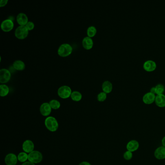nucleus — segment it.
I'll list each match as a JSON object with an SVG mask.
<instances>
[{
  "label": "nucleus",
  "mask_w": 165,
  "mask_h": 165,
  "mask_svg": "<svg viewBox=\"0 0 165 165\" xmlns=\"http://www.w3.org/2000/svg\"><path fill=\"white\" fill-rule=\"evenodd\" d=\"M13 66L17 70L22 71L25 69V64L23 61L18 60L14 61Z\"/></svg>",
  "instance_id": "obj_19"
},
{
  "label": "nucleus",
  "mask_w": 165,
  "mask_h": 165,
  "mask_svg": "<svg viewBox=\"0 0 165 165\" xmlns=\"http://www.w3.org/2000/svg\"><path fill=\"white\" fill-rule=\"evenodd\" d=\"M150 92L156 95V88H155V86L152 87L151 88Z\"/></svg>",
  "instance_id": "obj_30"
},
{
  "label": "nucleus",
  "mask_w": 165,
  "mask_h": 165,
  "mask_svg": "<svg viewBox=\"0 0 165 165\" xmlns=\"http://www.w3.org/2000/svg\"><path fill=\"white\" fill-rule=\"evenodd\" d=\"M14 22L11 19H6L2 21L1 25L2 30L5 32H9L14 28Z\"/></svg>",
  "instance_id": "obj_7"
},
{
  "label": "nucleus",
  "mask_w": 165,
  "mask_h": 165,
  "mask_svg": "<svg viewBox=\"0 0 165 165\" xmlns=\"http://www.w3.org/2000/svg\"><path fill=\"white\" fill-rule=\"evenodd\" d=\"M107 95L106 92H102L98 93V95L97 96V99L98 100V101L103 102L107 99Z\"/></svg>",
  "instance_id": "obj_26"
},
{
  "label": "nucleus",
  "mask_w": 165,
  "mask_h": 165,
  "mask_svg": "<svg viewBox=\"0 0 165 165\" xmlns=\"http://www.w3.org/2000/svg\"><path fill=\"white\" fill-rule=\"evenodd\" d=\"M156 95L150 92L145 93L142 97V100L145 104L150 105L155 101Z\"/></svg>",
  "instance_id": "obj_12"
},
{
  "label": "nucleus",
  "mask_w": 165,
  "mask_h": 165,
  "mask_svg": "<svg viewBox=\"0 0 165 165\" xmlns=\"http://www.w3.org/2000/svg\"><path fill=\"white\" fill-rule=\"evenodd\" d=\"M162 146L165 147V136L163 137L162 139Z\"/></svg>",
  "instance_id": "obj_33"
},
{
  "label": "nucleus",
  "mask_w": 165,
  "mask_h": 165,
  "mask_svg": "<svg viewBox=\"0 0 165 165\" xmlns=\"http://www.w3.org/2000/svg\"><path fill=\"white\" fill-rule=\"evenodd\" d=\"M43 159V155L38 151H33L28 154V161L33 164L40 163Z\"/></svg>",
  "instance_id": "obj_3"
},
{
  "label": "nucleus",
  "mask_w": 165,
  "mask_h": 165,
  "mask_svg": "<svg viewBox=\"0 0 165 165\" xmlns=\"http://www.w3.org/2000/svg\"><path fill=\"white\" fill-rule=\"evenodd\" d=\"M155 102L158 107H165V95L164 94L156 95Z\"/></svg>",
  "instance_id": "obj_16"
},
{
  "label": "nucleus",
  "mask_w": 165,
  "mask_h": 165,
  "mask_svg": "<svg viewBox=\"0 0 165 165\" xmlns=\"http://www.w3.org/2000/svg\"><path fill=\"white\" fill-rule=\"evenodd\" d=\"M25 26L26 27L29 31H31L34 28V24L33 22H28L26 25H25Z\"/></svg>",
  "instance_id": "obj_28"
},
{
  "label": "nucleus",
  "mask_w": 165,
  "mask_h": 165,
  "mask_svg": "<svg viewBox=\"0 0 165 165\" xmlns=\"http://www.w3.org/2000/svg\"><path fill=\"white\" fill-rule=\"evenodd\" d=\"M18 161L22 163L26 162L27 160L28 161V154L24 151L21 152L18 155Z\"/></svg>",
  "instance_id": "obj_22"
},
{
  "label": "nucleus",
  "mask_w": 165,
  "mask_h": 165,
  "mask_svg": "<svg viewBox=\"0 0 165 165\" xmlns=\"http://www.w3.org/2000/svg\"><path fill=\"white\" fill-rule=\"evenodd\" d=\"M156 88V95L164 94L165 92V86L162 84H158L155 86Z\"/></svg>",
  "instance_id": "obj_25"
},
{
  "label": "nucleus",
  "mask_w": 165,
  "mask_h": 165,
  "mask_svg": "<svg viewBox=\"0 0 165 165\" xmlns=\"http://www.w3.org/2000/svg\"><path fill=\"white\" fill-rule=\"evenodd\" d=\"M49 104L52 109H58L61 107L60 103L56 99H53V100H50Z\"/></svg>",
  "instance_id": "obj_24"
},
{
  "label": "nucleus",
  "mask_w": 165,
  "mask_h": 165,
  "mask_svg": "<svg viewBox=\"0 0 165 165\" xmlns=\"http://www.w3.org/2000/svg\"><path fill=\"white\" fill-rule=\"evenodd\" d=\"M82 46L86 49H91L93 47V42L92 38L89 37H85L82 40Z\"/></svg>",
  "instance_id": "obj_17"
},
{
  "label": "nucleus",
  "mask_w": 165,
  "mask_h": 165,
  "mask_svg": "<svg viewBox=\"0 0 165 165\" xmlns=\"http://www.w3.org/2000/svg\"><path fill=\"white\" fill-rule=\"evenodd\" d=\"M139 146V144L137 140H131L128 142L127 145V150L131 152H134L138 150Z\"/></svg>",
  "instance_id": "obj_15"
},
{
  "label": "nucleus",
  "mask_w": 165,
  "mask_h": 165,
  "mask_svg": "<svg viewBox=\"0 0 165 165\" xmlns=\"http://www.w3.org/2000/svg\"><path fill=\"white\" fill-rule=\"evenodd\" d=\"M155 157L158 160L165 159V147L162 146L158 147L154 153Z\"/></svg>",
  "instance_id": "obj_14"
},
{
  "label": "nucleus",
  "mask_w": 165,
  "mask_h": 165,
  "mask_svg": "<svg viewBox=\"0 0 165 165\" xmlns=\"http://www.w3.org/2000/svg\"><path fill=\"white\" fill-rule=\"evenodd\" d=\"M22 165H35V164H33V163H32L31 162L28 161L26 162H24L23 164H22Z\"/></svg>",
  "instance_id": "obj_31"
},
{
  "label": "nucleus",
  "mask_w": 165,
  "mask_h": 165,
  "mask_svg": "<svg viewBox=\"0 0 165 165\" xmlns=\"http://www.w3.org/2000/svg\"><path fill=\"white\" fill-rule=\"evenodd\" d=\"M143 67L144 69L147 72H152L156 69L157 65L154 61L148 60L144 63Z\"/></svg>",
  "instance_id": "obj_10"
},
{
  "label": "nucleus",
  "mask_w": 165,
  "mask_h": 165,
  "mask_svg": "<svg viewBox=\"0 0 165 165\" xmlns=\"http://www.w3.org/2000/svg\"><path fill=\"white\" fill-rule=\"evenodd\" d=\"M17 22L19 26H25L28 22V18L25 13H20L17 16Z\"/></svg>",
  "instance_id": "obj_13"
},
{
  "label": "nucleus",
  "mask_w": 165,
  "mask_h": 165,
  "mask_svg": "<svg viewBox=\"0 0 165 165\" xmlns=\"http://www.w3.org/2000/svg\"><path fill=\"white\" fill-rule=\"evenodd\" d=\"M72 92V90L70 87L64 85L60 87L58 89V95L61 98L66 99L71 96Z\"/></svg>",
  "instance_id": "obj_5"
},
{
  "label": "nucleus",
  "mask_w": 165,
  "mask_h": 165,
  "mask_svg": "<svg viewBox=\"0 0 165 165\" xmlns=\"http://www.w3.org/2000/svg\"><path fill=\"white\" fill-rule=\"evenodd\" d=\"M73 51V48L70 45L64 43L61 45L58 48V54L61 57H66L71 54Z\"/></svg>",
  "instance_id": "obj_2"
},
{
  "label": "nucleus",
  "mask_w": 165,
  "mask_h": 165,
  "mask_svg": "<svg viewBox=\"0 0 165 165\" xmlns=\"http://www.w3.org/2000/svg\"><path fill=\"white\" fill-rule=\"evenodd\" d=\"M10 72L7 69H2L0 70V82L1 83H7L10 80Z\"/></svg>",
  "instance_id": "obj_6"
},
{
  "label": "nucleus",
  "mask_w": 165,
  "mask_h": 165,
  "mask_svg": "<svg viewBox=\"0 0 165 165\" xmlns=\"http://www.w3.org/2000/svg\"><path fill=\"white\" fill-rule=\"evenodd\" d=\"M29 30L25 26H19L15 31V37L19 39H24L27 37Z\"/></svg>",
  "instance_id": "obj_4"
},
{
  "label": "nucleus",
  "mask_w": 165,
  "mask_h": 165,
  "mask_svg": "<svg viewBox=\"0 0 165 165\" xmlns=\"http://www.w3.org/2000/svg\"><path fill=\"white\" fill-rule=\"evenodd\" d=\"M96 28L93 26H91L89 27L87 30V33L88 37L91 38L94 37L96 33Z\"/></svg>",
  "instance_id": "obj_23"
},
{
  "label": "nucleus",
  "mask_w": 165,
  "mask_h": 165,
  "mask_svg": "<svg viewBox=\"0 0 165 165\" xmlns=\"http://www.w3.org/2000/svg\"><path fill=\"white\" fill-rule=\"evenodd\" d=\"M51 110L52 108L50 107L49 103H44L40 106V112L43 116H49L51 113Z\"/></svg>",
  "instance_id": "obj_11"
},
{
  "label": "nucleus",
  "mask_w": 165,
  "mask_h": 165,
  "mask_svg": "<svg viewBox=\"0 0 165 165\" xmlns=\"http://www.w3.org/2000/svg\"><path fill=\"white\" fill-rule=\"evenodd\" d=\"M23 151L27 154L33 151L34 149V144L33 142L30 139H27L24 141L22 146Z\"/></svg>",
  "instance_id": "obj_8"
},
{
  "label": "nucleus",
  "mask_w": 165,
  "mask_h": 165,
  "mask_svg": "<svg viewBox=\"0 0 165 165\" xmlns=\"http://www.w3.org/2000/svg\"><path fill=\"white\" fill-rule=\"evenodd\" d=\"M45 125L46 128L50 132L57 131L59 128V123L55 118L53 116H49L45 120Z\"/></svg>",
  "instance_id": "obj_1"
},
{
  "label": "nucleus",
  "mask_w": 165,
  "mask_h": 165,
  "mask_svg": "<svg viewBox=\"0 0 165 165\" xmlns=\"http://www.w3.org/2000/svg\"><path fill=\"white\" fill-rule=\"evenodd\" d=\"M79 165H92L89 162L87 161H83L81 162Z\"/></svg>",
  "instance_id": "obj_32"
},
{
  "label": "nucleus",
  "mask_w": 165,
  "mask_h": 165,
  "mask_svg": "<svg viewBox=\"0 0 165 165\" xmlns=\"http://www.w3.org/2000/svg\"><path fill=\"white\" fill-rule=\"evenodd\" d=\"M133 156V153L128 150L125 151L124 154V155H123V157L124 158V159L126 160H130L132 159Z\"/></svg>",
  "instance_id": "obj_27"
},
{
  "label": "nucleus",
  "mask_w": 165,
  "mask_h": 165,
  "mask_svg": "<svg viewBox=\"0 0 165 165\" xmlns=\"http://www.w3.org/2000/svg\"><path fill=\"white\" fill-rule=\"evenodd\" d=\"M18 161V156L14 153H9L5 157V161L6 165H16Z\"/></svg>",
  "instance_id": "obj_9"
},
{
  "label": "nucleus",
  "mask_w": 165,
  "mask_h": 165,
  "mask_svg": "<svg viewBox=\"0 0 165 165\" xmlns=\"http://www.w3.org/2000/svg\"><path fill=\"white\" fill-rule=\"evenodd\" d=\"M71 98L74 101H80L82 99V96L81 93L79 91L72 92L71 95Z\"/></svg>",
  "instance_id": "obj_20"
},
{
  "label": "nucleus",
  "mask_w": 165,
  "mask_h": 165,
  "mask_svg": "<svg viewBox=\"0 0 165 165\" xmlns=\"http://www.w3.org/2000/svg\"><path fill=\"white\" fill-rule=\"evenodd\" d=\"M8 2V0H1L0 1V6L1 7H2L4 6H6L7 4V2Z\"/></svg>",
  "instance_id": "obj_29"
},
{
  "label": "nucleus",
  "mask_w": 165,
  "mask_h": 165,
  "mask_svg": "<svg viewBox=\"0 0 165 165\" xmlns=\"http://www.w3.org/2000/svg\"><path fill=\"white\" fill-rule=\"evenodd\" d=\"M103 91L106 93H110L113 89V85L112 82L108 81H105L102 85Z\"/></svg>",
  "instance_id": "obj_18"
},
{
  "label": "nucleus",
  "mask_w": 165,
  "mask_h": 165,
  "mask_svg": "<svg viewBox=\"0 0 165 165\" xmlns=\"http://www.w3.org/2000/svg\"><path fill=\"white\" fill-rule=\"evenodd\" d=\"M9 89L8 86L6 84L0 85V96L2 97L6 96L9 93Z\"/></svg>",
  "instance_id": "obj_21"
}]
</instances>
